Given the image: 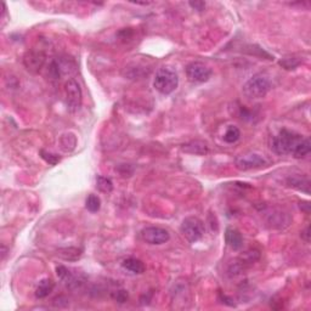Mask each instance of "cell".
<instances>
[{
	"label": "cell",
	"mask_w": 311,
	"mask_h": 311,
	"mask_svg": "<svg viewBox=\"0 0 311 311\" xmlns=\"http://www.w3.org/2000/svg\"><path fill=\"white\" fill-rule=\"evenodd\" d=\"M182 151L190 153V155L204 156L209 152V147H208L207 142L201 141V140H192V141L182 145Z\"/></svg>",
	"instance_id": "obj_13"
},
{
	"label": "cell",
	"mask_w": 311,
	"mask_h": 311,
	"mask_svg": "<svg viewBox=\"0 0 311 311\" xmlns=\"http://www.w3.org/2000/svg\"><path fill=\"white\" fill-rule=\"evenodd\" d=\"M225 241H226L227 246L232 248L233 250L241 249L243 246V237H242L241 232L233 227H227L225 231Z\"/></svg>",
	"instance_id": "obj_14"
},
{
	"label": "cell",
	"mask_w": 311,
	"mask_h": 311,
	"mask_svg": "<svg viewBox=\"0 0 311 311\" xmlns=\"http://www.w3.org/2000/svg\"><path fill=\"white\" fill-rule=\"evenodd\" d=\"M287 184L289 185L290 187L296 188V190L301 191V192H305L306 195L310 193V181L309 179L305 178V176L300 175L289 176V178L287 179Z\"/></svg>",
	"instance_id": "obj_15"
},
{
	"label": "cell",
	"mask_w": 311,
	"mask_h": 311,
	"mask_svg": "<svg viewBox=\"0 0 311 311\" xmlns=\"http://www.w3.org/2000/svg\"><path fill=\"white\" fill-rule=\"evenodd\" d=\"M65 101L71 112H77L82 106L83 94L82 88L76 79L71 78L65 83Z\"/></svg>",
	"instance_id": "obj_5"
},
{
	"label": "cell",
	"mask_w": 311,
	"mask_h": 311,
	"mask_svg": "<svg viewBox=\"0 0 311 311\" xmlns=\"http://www.w3.org/2000/svg\"><path fill=\"white\" fill-rule=\"evenodd\" d=\"M54 287H55V284H54V282L51 281L50 278L42 279L36 288V296L38 299L47 298V296L53 292Z\"/></svg>",
	"instance_id": "obj_17"
},
{
	"label": "cell",
	"mask_w": 311,
	"mask_h": 311,
	"mask_svg": "<svg viewBox=\"0 0 311 311\" xmlns=\"http://www.w3.org/2000/svg\"><path fill=\"white\" fill-rule=\"evenodd\" d=\"M271 89V81L264 73L254 74L243 85L244 96L250 100H259L265 98Z\"/></svg>",
	"instance_id": "obj_1"
},
{
	"label": "cell",
	"mask_w": 311,
	"mask_h": 311,
	"mask_svg": "<svg viewBox=\"0 0 311 311\" xmlns=\"http://www.w3.org/2000/svg\"><path fill=\"white\" fill-rule=\"evenodd\" d=\"M58 255L60 258H62L64 260L68 261H74L78 260L82 256V249L76 247H68V248H62L58 252Z\"/></svg>",
	"instance_id": "obj_19"
},
{
	"label": "cell",
	"mask_w": 311,
	"mask_h": 311,
	"mask_svg": "<svg viewBox=\"0 0 311 311\" xmlns=\"http://www.w3.org/2000/svg\"><path fill=\"white\" fill-rule=\"evenodd\" d=\"M85 207H87V209L91 213L99 212L100 208H101V199H100L99 196L96 195H89L88 196L87 201H85Z\"/></svg>",
	"instance_id": "obj_24"
},
{
	"label": "cell",
	"mask_w": 311,
	"mask_h": 311,
	"mask_svg": "<svg viewBox=\"0 0 311 311\" xmlns=\"http://www.w3.org/2000/svg\"><path fill=\"white\" fill-rule=\"evenodd\" d=\"M186 77L192 83H205L212 77V70L203 62H191L186 66Z\"/></svg>",
	"instance_id": "obj_7"
},
{
	"label": "cell",
	"mask_w": 311,
	"mask_h": 311,
	"mask_svg": "<svg viewBox=\"0 0 311 311\" xmlns=\"http://www.w3.org/2000/svg\"><path fill=\"white\" fill-rule=\"evenodd\" d=\"M235 164L237 169L246 172V170L256 169V168L266 165V159L258 153H246V155L238 156L235 159Z\"/></svg>",
	"instance_id": "obj_9"
},
{
	"label": "cell",
	"mask_w": 311,
	"mask_h": 311,
	"mask_svg": "<svg viewBox=\"0 0 311 311\" xmlns=\"http://www.w3.org/2000/svg\"><path fill=\"white\" fill-rule=\"evenodd\" d=\"M112 298L115 299L117 303L123 304L128 300V298H129V294H128V292L125 289H119V290H116V292L112 293Z\"/></svg>",
	"instance_id": "obj_26"
},
{
	"label": "cell",
	"mask_w": 311,
	"mask_h": 311,
	"mask_svg": "<svg viewBox=\"0 0 311 311\" xmlns=\"http://www.w3.org/2000/svg\"><path fill=\"white\" fill-rule=\"evenodd\" d=\"M190 7L192 9H195L197 11H203L205 9V3L204 2H190L188 3Z\"/></svg>",
	"instance_id": "obj_27"
},
{
	"label": "cell",
	"mask_w": 311,
	"mask_h": 311,
	"mask_svg": "<svg viewBox=\"0 0 311 311\" xmlns=\"http://www.w3.org/2000/svg\"><path fill=\"white\" fill-rule=\"evenodd\" d=\"M41 157L47 162L48 164L50 165H56L61 161V157L55 155V153H51L49 151H45V150H41Z\"/></svg>",
	"instance_id": "obj_25"
},
{
	"label": "cell",
	"mask_w": 311,
	"mask_h": 311,
	"mask_svg": "<svg viewBox=\"0 0 311 311\" xmlns=\"http://www.w3.org/2000/svg\"><path fill=\"white\" fill-rule=\"evenodd\" d=\"M96 187H98L101 192L111 193L113 190V182L111 181V179L106 178V176L99 175L98 178H96Z\"/></svg>",
	"instance_id": "obj_22"
},
{
	"label": "cell",
	"mask_w": 311,
	"mask_h": 311,
	"mask_svg": "<svg viewBox=\"0 0 311 311\" xmlns=\"http://www.w3.org/2000/svg\"><path fill=\"white\" fill-rule=\"evenodd\" d=\"M300 59L295 58V56H286V58H282L278 61L279 66L284 68V70H294L300 65Z\"/></svg>",
	"instance_id": "obj_23"
},
{
	"label": "cell",
	"mask_w": 311,
	"mask_h": 311,
	"mask_svg": "<svg viewBox=\"0 0 311 311\" xmlns=\"http://www.w3.org/2000/svg\"><path fill=\"white\" fill-rule=\"evenodd\" d=\"M122 266L124 267L125 270H128L131 273H135V275H140V273L145 272V264L141 260L136 258H127L124 259L123 262H122Z\"/></svg>",
	"instance_id": "obj_16"
},
{
	"label": "cell",
	"mask_w": 311,
	"mask_h": 311,
	"mask_svg": "<svg viewBox=\"0 0 311 311\" xmlns=\"http://www.w3.org/2000/svg\"><path fill=\"white\" fill-rule=\"evenodd\" d=\"M267 222L273 229H284L289 225L290 218L287 213L281 210H272L267 214Z\"/></svg>",
	"instance_id": "obj_12"
},
{
	"label": "cell",
	"mask_w": 311,
	"mask_h": 311,
	"mask_svg": "<svg viewBox=\"0 0 311 311\" xmlns=\"http://www.w3.org/2000/svg\"><path fill=\"white\" fill-rule=\"evenodd\" d=\"M301 140L299 134L287 129H282L275 136L272 142V148L277 155H290L294 150L295 145Z\"/></svg>",
	"instance_id": "obj_3"
},
{
	"label": "cell",
	"mask_w": 311,
	"mask_h": 311,
	"mask_svg": "<svg viewBox=\"0 0 311 311\" xmlns=\"http://www.w3.org/2000/svg\"><path fill=\"white\" fill-rule=\"evenodd\" d=\"M56 273H58L59 278L61 279L62 282L71 289H74V288H79L84 283L82 278H79L78 273H73L72 271L68 270L67 267L64 266V265H59L56 267Z\"/></svg>",
	"instance_id": "obj_11"
},
{
	"label": "cell",
	"mask_w": 311,
	"mask_h": 311,
	"mask_svg": "<svg viewBox=\"0 0 311 311\" xmlns=\"http://www.w3.org/2000/svg\"><path fill=\"white\" fill-rule=\"evenodd\" d=\"M309 231H310V229H309V226H307L306 229H305L304 232L301 233V237H303L306 242H309V241H310V233H309Z\"/></svg>",
	"instance_id": "obj_28"
},
{
	"label": "cell",
	"mask_w": 311,
	"mask_h": 311,
	"mask_svg": "<svg viewBox=\"0 0 311 311\" xmlns=\"http://www.w3.org/2000/svg\"><path fill=\"white\" fill-rule=\"evenodd\" d=\"M178 85V73L172 68L162 67L157 71L155 79H153V87L158 93L163 94V95H169L176 90Z\"/></svg>",
	"instance_id": "obj_2"
},
{
	"label": "cell",
	"mask_w": 311,
	"mask_h": 311,
	"mask_svg": "<svg viewBox=\"0 0 311 311\" xmlns=\"http://www.w3.org/2000/svg\"><path fill=\"white\" fill-rule=\"evenodd\" d=\"M77 66L76 62L72 59L67 56H61V58L54 59L49 65V76L54 81H59L60 78L65 76H71L74 73Z\"/></svg>",
	"instance_id": "obj_6"
},
{
	"label": "cell",
	"mask_w": 311,
	"mask_h": 311,
	"mask_svg": "<svg viewBox=\"0 0 311 311\" xmlns=\"http://www.w3.org/2000/svg\"><path fill=\"white\" fill-rule=\"evenodd\" d=\"M141 238L148 244L159 246V244L167 243L170 239V235L163 227L158 226H147L141 231Z\"/></svg>",
	"instance_id": "obj_8"
},
{
	"label": "cell",
	"mask_w": 311,
	"mask_h": 311,
	"mask_svg": "<svg viewBox=\"0 0 311 311\" xmlns=\"http://www.w3.org/2000/svg\"><path fill=\"white\" fill-rule=\"evenodd\" d=\"M180 230L184 237L188 242L196 243V242H198L199 239L203 237L205 227L201 219L196 218V216H188V218L184 219V221H182Z\"/></svg>",
	"instance_id": "obj_4"
},
{
	"label": "cell",
	"mask_w": 311,
	"mask_h": 311,
	"mask_svg": "<svg viewBox=\"0 0 311 311\" xmlns=\"http://www.w3.org/2000/svg\"><path fill=\"white\" fill-rule=\"evenodd\" d=\"M241 138V131L235 125H230L224 134V141L227 144H235Z\"/></svg>",
	"instance_id": "obj_21"
},
{
	"label": "cell",
	"mask_w": 311,
	"mask_h": 311,
	"mask_svg": "<svg viewBox=\"0 0 311 311\" xmlns=\"http://www.w3.org/2000/svg\"><path fill=\"white\" fill-rule=\"evenodd\" d=\"M311 151V144L309 139H301L298 144L295 145L294 150L292 151V155L294 158H304L305 156H307Z\"/></svg>",
	"instance_id": "obj_18"
},
{
	"label": "cell",
	"mask_w": 311,
	"mask_h": 311,
	"mask_svg": "<svg viewBox=\"0 0 311 311\" xmlns=\"http://www.w3.org/2000/svg\"><path fill=\"white\" fill-rule=\"evenodd\" d=\"M60 146L64 152H72L77 146V138L72 133H66L60 138Z\"/></svg>",
	"instance_id": "obj_20"
},
{
	"label": "cell",
	"mask_w": 311,
	"mask_h": 311,
	"mask_svg": "<svg viewBox=\"0 0 311 311\" xmlns=\"http://www.w3.org/2000/svg\"><path fill=\"white\" fill-rule=\"evenodd\" d=\"M47 61V54L42 50H30L26 53L24 65L28 72L38 73Z\"/></svg>",
	"instance_id": "obj_10"
}]
</instances>
